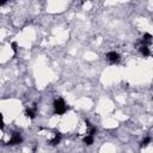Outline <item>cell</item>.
Wrapping results in <instances>:
<instances>
[{
	"mask_svg": "<svg viewBox=\"0 0 153 153\" xmlns=\"http://www.w3.org/2000/svg\"><path fill=\"white\" fill-rule=\"evenodd\" d=\"M53 108H54V113L56 115H63L68 110V108H67V105H66V103L62 98L55 99L54 103H53Z\"/></svg>",
	"mask_w": 153,
	"mask_h": 153,
	"instance_id": "cell-1",
	"label": "cell"
},
{
	"mask_svg": "<svg viewBox=\"0 0 153 153\" xmlns=\"http://www.w3.org/2000/svg\"><path fill=\"white\" fill-rule=\"evenodd\" d=\"M22 142H23L22 135L19 133H13L12 136H11V139H10V141H9V145L10 146H16V145H19Z\"/></svg>",
	"mask_w": 153,
	"mask_h": 153,
	"instance_id": "cell-2",
	"label": "cell"
},
{
	"mask_svg": "<svg viewBox=\"0 0 153 153\" xmlns=\"http://www.w3.org/2000/svg\"><path fill=\"white\" fill-rule=\"evenodd\" d=\"M107 59L110 61V63H116V62L120 61L121 56H120V54L116 53V51H109V53L107 54Z\"/></svg>",
	"mask_w": 153,
	"mask_h": 153,
	"instance_id": "cell-3",
	"label": "cell"
},
{
	"mask_svg": "<svg viewBox=\"0 0 153 153\" xmlns=\"http://www.w3.org/2000/svg\"><path fill=\"white\" fill-rule=\"evenodd\" d=\"M36 110H37V107H36V104H34V108H32V109H28V110L25 111L26 117H29L30 120H34V118L36 117Z\"/></svg>",
	"mask_w": 153,
	"mask_h": 153,
	"instance_id": "cell-4",
	"label": "cell"
},
{
	"mask_svg": "<svg viewBox=\"0 0 153 153\" xmlns=\"http://www.w3.org/2000/svg\"><path fill=\"white\" fill-rule=\"evenodd\" d=\"M153 41V36L151 35V34H143V36H142V38H141V42H142V44H145V46H148L151 42Z\"/></svg>",
	"mask_w": 153,
	"mask_h": 153,
	"instance_id": "cell-5",
	"label": "cell"
},
{
	"mask_svg": "<svg viewBox=\"0 0 153 153\" xmlns=\"http://www.w3.org/2000/svg\"><path fill=\"white\" fill-rule=\"evenodd\" d=\"M60 141H61V134H60L59 132H56V133H55V136H54L49 142H50L51 146H56V145L60 143Z\"/></svg>",
	"mask_w": 153,
	"mask_h": 153,
	"instance_id": "cell-6",
	"label": "cell"
},
{
	"mask_svg": "<svg viewBox=\"0 0 153 153\" xmlns=\"http://www.w3.org/2000/svg\"><path fill=\"white\" fill-rule=\"evenodd\" d=\"M93 141H95V138H93V135H91V134L84 136V139H83V142H84L86 146H91V145L93 143Z\"/></svg>",
	"mask_w": 153,
	"mask_h": 153,
	"instance_id": "cell-7",
	"label": "cell"
},
{
	"mask_svg": "<svg viewBox=\"0 0 153 153\" xmlns=\"http://www.w3.org/2000/svg\"><path fill=\"white\" fill-rule=\"evenodd\" d=\"M140 53H141V55H143L145 57L151 55V51H149L148 46H145V44H142V46L140 47Z\"/></svg>",
	"mask_w": 153,
	"mask_h": 153,
	"instance_id": "cell-8",
	"label": "cell"
},
{
	"mask_svg": "<svg viewBox=\"0 0 153 153\" xmlns=\"http://www.w3.org/2000/svg\"><path fill=\"white\" fill-rule=\"evenodd\" d=\"M152 141V139L149 138V136H147V138H145L142 141H141V143H140V147L141 148H143V147H146V146H148V143Z\"/></svg>",
	"mask_w": 153,
	"mask_h": 153,
	"instance_id": "cell-9",
	"label": "cell"
},
{
	"mask_svg": "<svg viewBox=\"0 0 153 153\" xmlns=\"http://www.w3.org/2000/svg\"><path fill=\"white\" fill-rule=\"evenodd\" d=\"M11 48H12V50H13V53H15V56H16L17 50H18V44H17V42H12V43H11Z\"/></svg>",
	"mask_w": 153,
	"mask_h": 153,
	"instance_id": "cell-10",
	"label": "cell"
},
{
	"mask_svg": "<svg viewBox=\"0 0 153 153\" xmlns=\"http://www.w3.org/2000/svg\"><path fill=\"white\" fill-rule=\"evenodd\" d=\"M96 133H97V128L91 126V127H90V132H89V134H91V135H93V136H95V135H96Z\"/></svg>",
	"mask_w": 153,
	"mask_h": 153,
	"instance_id": "cell-11",
	"label": "cell"
},
{
	"mask_svg": "<svg viewBox=\"0 0 153 153\" xmlns=\"http://www.w3.org/2000/svg\"><path fill=\"white\" fill-rule=\"evenodd\" d=\"M7 1H10V0H1V5H5Z\"/></svg>",
	"mask_w": 153,
	"mask_h": 153,
	"instance_id": "cell-12",
	"label": "cell"
}]
</instances>
